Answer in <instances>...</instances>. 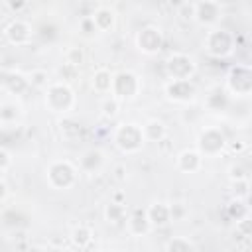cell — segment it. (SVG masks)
Returning <instances> with one entry per match:
<instances>
[{
    "mask_svg": "<svg viewBox=\"0 0 252 252\" xmlns=\"http://www.w3.org/2000/svg\"><path fill=\"white\" fill-rule=\"evenodd\" d=\"M136 47L146 53V55H156L161 51L163 47V33L161 28L158 26H144L138 33H136Z\"/></svg>",
    "mask_w": 252,
    "mask_h": 252,
    "instance_id": "9c48e42d",
    "label": "cell"
},
{
    "mask_svg": "<svg viewBox=\"0 0 252 252\" xmlns=\"http://www.w3.org/2000/svg\"><path fill=\"white\" fill-rule=\"evenodd\" d=\"M165 71L169 81H191L197 71V63L189 53L173 51L165 61Z\"/></svg>",
    "mask_w": 252,
    "mask_h": 252,
    "instance_id": "5b68a950",
    "label": "cell"
},
{
    "mask_svg": "<svg viewBox=\"0 0 252 252\" xmlns=\"http://www.w3.org/2000/svg\"><path fill=\"white\" fill-rule=\"evenodd\" d=\"M226 144L228 142H226V136L222 134V130L217 126H209L201 132L199 142H197V150L201 152L203 158H215L226 148Z\"/></svg>",
    "mask_w": 252,
    "mask_h": 252,
    "instance_id": "ba28073f",
    "label": "cell"
},
{
    "mask_svg": "<svg viewBox=\"0 0 252 252\" xmlns=\"http://www.w3.org/2000/svg\"><path fill=\"white\" fill-rule=\"evenodd\" d=\"M112 81H114V73H110L108 69H96L94 73H93V81H91V85H93V89L96 91V93H102V94H110L112 93Z\"/></svg>",
    "mask_w": 252,
    "mask_h": 252,
    "instance_id": "ffe728a7",
    "label": "cell"
},
{
    "mask_svg": "<svg viewBox=\"0 0 252 252\" xmlns=\"http://www.w3.org/2000/svg\"><path fill=\"white\" fill-rule=\"evenodd\" d=\"M102 165H104V154L100 150H94V148L87 150L79 159V169L85 173H91V175L98 173L102 169Z\"/></svg>",
    "mask_w": 252,
    "mask_h": 252,
    "instance_id": "2e32d148",
    "label": "cell"
},
{
    "mask_svg": "<svg viewBox=\"0 0 252 252\" xmlns=\"http://www.w3.org/2000/svg\"><path fill=\"white\" fill-rule=\"evenodd\" d=\"M89 16H91V20H93V24H94L98 33H108L116 26V12L106 4H98Z\"/></svg>",
    "mask_w": 252,
    "mask_h": 252,
    "instance_id": "4fadbf2b",
    "label": "cell"
},
{
    "mask_svg": "<svg viewBox=\"0 0 252 252\" xmlns=\"http://www.w3.org/2000/svg\"><path fill=\"white\" fill-rule=\"evenodd\" d=\"M228 215L234 219V222L240 220V219H244V217H248V207H246L244 199H236V197H234V199L228 203Z\"/></svg>",
    "mask_w": 252,
    "mask_h": 252,
    "instance_id": "484cf974",
    "label": "cell"
},
{
    "mask_svg": "<svg viewBox=\"0 0 252 252\" xmlns=\"http://www.w3.org/2000/svg\"><path fill=\"white\" fill-rule=\"evenodd\" d=\"M234 230H236L242 238H250V240H252V217L248 215V217H244V219L236 220Z\"/></svg>",
    "mask_w": 252,
    "mask_h": 252,
    "instance_id": "4dcf8cb0",
    "label": "cell"
},
{
    "mask_svg": "<svg viewBox=\"0 0 252 252\" xmlns=\"http://www.w3.org/2000/svg\"><path fill=\"white\" fill-rule=\"evenodd\" d=\"M83 61H85V53H83L81 47H67V49H65V63H67V65L79 67Z\"/></svg>",
    "mask_w": 252,
    "mask_h": 252,
    "instance_id": "83f0119b",
    "label": "cell"
},
{
    "mask_svg": "<svg viewBox=\"0 0 252 252\" xmlns=\"http://www.w3.org/2000/svg\"><path fill=\"white\" fill-rule=\"evenodd\" d=\"M142 130H144L146 142H161L167 134V126L159 118H150L146 124H142Z\"/></svg>",
    "mask_w": 252,
    "mask_h": 252,
    "instance_id": "d6986e66",
    "label": "cell"
},
{
    "mask_svg": "<svg viewBox=\"0 0 252 252\" xmlns=\"http://www.w3.org/2000/svg\"><path fill=\"white\" fill-rule=\"evenodd\" d=\"M45 181L51 189L69 191L77 183V167L69 159H55L45 169Z\"/></svg>",
    "mask_w": 252,
    "mask_h": 252,
    "instance_id": "3957f363",
    "label": "cell"
},
{
    "mask_svg": "<svg viewBox=\"0 0 252 252\" xmlns=\"http://www.w3.org/2000/svg\"><path fill=\"white\" fill-rule=\"evenodd\" d=\"M142 91V79L132 71H118L114 73L112 81V96L122 100H134Z\"/></svg>",
    "mask_w": 252,
    "mask_h": 252,
    "instance_id": "8992f818",
    "label": "cell"
},
{
    "mask_svg": "<svg viewBox=\"0 0 252 252\" xmlns=\"http://www.w3.org/2000/svg\"><path fill=\"white\" fill-rule=\"evenodd\" d=\"M104 219H106V222H110V224L126 222V219H128L126 205H124V203H114V201H110V203L104 207Z\"/></svg>",
    "mask_w": 252,
    "mask_h": 252,
    "instance_id": "44dd1931",
    "label": "cell"
},
{
    "mask_svg": "<svg viewBox=\"0 0 252 252\" xmlns=\"http://www.w3.org/2000/svg\"><path fill=\"white\" fill-rule=\"evenodd\" d=\"M163 93H165V96L169 100L185 104V102L195 98L197 89H195V85L191 81H167L165 87H163Z\"/></svg>",
    "mask_w": 252,
    "mask_h": 252,
    "instance_id": "7c38bea8",
    "label": "cell"
},
{
    "mask_svg": "<svg viewBox=\"0 0 252 252\" xmlns=\"http://www.w3.org/2000/svg\"><path fill=\"white\" fill-rule=\"evenodd\" d=\"M177 16L181 18V20H195V2H181V4H177Z\"/></svg>",
    "mask_w": 252,
    "mask_h": 252,
    "instance_id": "1f68e13d",
    "label": "cell"
},
{
    "mask_svg": "<svg viewBox=\"0 0 252 252\" xmlns=\"http://www.w3.org/2000/svg\"><path fill=\"white\" fill-rule=\"evenodd\" d=\"M187 205L183 201H173L169 203V215H171V222L173 220H183L187 217Z\"/></svg>",
    "mask_w": 252,
    "mask_h": 252,
    "instance_id": "f546056e",
    "label": "cell"
},
{
    "mask_svg": "<svg viewBox=\"0 0 252 252\" xmlns=\"http://www.w3.org/2000/svg\"><path fill=\"white\" fill-rule=\"evenodd\" d=\"M124 171H126V167H124V165H116V167H114V177H116L118 181H122V179L126 177V175H122Z\"/></svg>",
    "mask_w": 252,
    "mask_h": 252,
    "instance_id": "8d00e7d4",
    "label": "cell"
},
{
    "mask_svg": "<svg viewBox=\"0 0 252 252\" xmlns=\"http://www.w3.org/2000/svg\"><path fill=\"white\" fill-rule=\"evenodd\" d=\"M226 91L234 96L252 94V65H234L226 77Z\"/></svg>",
    "mask_w": 252,
    "mask_h": 252,
    "instance_id": "52a82bcc",
    "label": "cell"
},
{
    "mask_svg": "<svg viewBox=\"0 0 252 252\" xmlns=\"http://www.w3.org/2000/svg\"><path fill=\"white\" fill-rule=\"evenodd\" d=\"M228 173H230V179H232V181H242V179H248V177H246V171H244L240 165H236V163H232V165L228 167Z\"/></svg>",
    "mask_w": 252,
    "mask_h": 252,
    "instance_id": "836d02e7",
    "label": "cell"
},
{
    "mask_svg": "<svg viewBox=\"0 0 252 252\" xmlns=\"http://www.w3.org/2000/svg\"><path fill=\"white\" fill-rule=\"evenodd\" d=\"M22 116V104L14 98H4L0 104V122L4 128H8L10 124H16Z\"/></svg>",
    "mask_w": 252,
    "mask_h": 252,
    "instance_id": "ac0fdd59",
    "label": "cell"
},
{
    "mask_svg": "<svg viewBox=\"0 0 252 252\" xmlns=\"http://www.w3.org/2000/svg\"><path fill=\"white\" fill-rule=\"evenodd\" d=\"M59 81H63V83H73L75 79H79V67H73V65H67V63H63L61 67H59Z\"/></svg>",
    "mask_w": 252,
    "mask_h": 252,
    "instance_id": "f1b7e54d",
    "label": "cell"
},
{
    "mask_svg": "<svg viewBox=\"0 0 252 252\" xmlns=\"http://www.w3.org/2000/svg\"><path fill=\"white\" fill-rule=\"evenodd\" d=\"M71 242H73V246H77V248H87L89 244H91V240H93V230L89 228V226H85V224H79V226H75L73 230H71Z\"/></svg>",
    "mask_w": 252,
    "mask_h": 252,
    "instance_id": "603a6c76",
    "label": "cell"
},
{
    "mask_svg": "<svg viewBox=\"0 0 252 252\" xmlns=\"http://www.w3.org/2000/svg\"><path fill=\"white\" fill-rule=\"evenodd\" d=\"M220 14H222V6L219 2H213V0L195 2V22H199L201 26H207L209 30L219 26Z\"/></svg>",
    "mask_w": 252,
    "mask_h": 252,
    "instance_id": "8fae6325",
    "label": "cell"
},
{
    "mask_svg": "<svg viewBox=\"0 0 252 252\" xmlns=\"http://www.w3.org/2000/svg\"><path fill=\"white\" fill-rule=\"evenodd\" d=\"M234 43H236L234 35H232L226 28H220V26L211 28V30L205 33V39H203L205 51H207L211 57H217V59L228 57V55L234 51Z\"/></svg>",
    "mask_w": 252,
    "mask_h": 252,
    "instance_id": "277c9868",
    "label": "cell"
},
{
    "mask_svg": "<svg viewBox=\"0 0 252 252\" xmlns=\"http://www.w3.org/2000/svg\"><path fill=\"white\" fill-rule=\"evenodd\" d=\"M118 108H120V100H118V98H114L112 94H108V96H106V98L100 102L102 116H106V118L116 116V114H118Z\"/></svg>",
    "mask_w": 252,
    "mask_h": 252,
    "instance_id": "4316f807",
    "label": "cell"
},
{
    "mask_svg": "<svg viewBox=\"0 0 252 252\" xmlns=\"http://www.w3.org/2000/svg\"><path fill=\"white\" fill-rule=\"evenodd\" d=\"M165 252H195V246L187 236H173L165 242Z\"/></svg>",
    "mask_w": 252,
    "mask_h": 252,
    "instance_id": "cb8c5ba5",
    "label": "cell"
},
{
    "mask_svg": "<svg viewBox=\"0 0 252 252\" xmlns=\"http://www.w3.org/2000/svg\"><path fill=\"white\" fill-rule=\"evenodd\" d=\"M148 219L152 222V226H165L171 222V215H169V203L163 201H154L148 209Z\"/></svg>",
    "mask_w": 252,
    "mask_h": 252,
    "instance_id": "e0dca14e",
    "label": "cell"
},
{
    "mask_svg": "<svg viewBox=\"0 0 252 252\" xmlns=\"http://www.w3.org/2000/svg\"><path fill=\"white\" fill-rule=\"evenodd\" d=\"M28 83H30V87H33V89H43V91L51 85L49 75H47V71H43V69L32 71V73L28 75Z\"/></svg>",
    "mask_w": 252,
    "mask_h": 252,
    "instance_id": "d4e9b609",
    "label": "cell"
},
{
    "mask_svg": "<svg viewBox=\"0 0 252 252\" xmlns=\"http://www.w3.org/2000/svg\"><path fill=\"white\" fill-rule=\"evenodd\" d=\"M112 140H114V146L122 154H138L146 144L142 124H136V122L118 124L112 132Z\"/></svg>",
    "mask_w": 252,
    "mask_h": 252,
    "instance_id": "6da1fadb",
    "label": "cell"
},
{
    "mask_svg": "<svg viewBox=\"0 0 252 252\" xmlns=\"http://www.w3.org/2000/svg\"><path fill=\"white\" fill-rule=\"evenodd\" d=\"M126 228H128V232L132 236H144V234H148L154 226H152V222L148 219L146 209H134L128 215V219H126Z\"/></svg>",
    "mask_w": 252,
    "mask_h": 252,
    "instance_id": "9a60e30c",
    "label": "cell"
},
{
    "mask_svg": "<svg viewBox=\"0 0 252 252\" xmlns=\"http://www.w3.org/2000/svg\"><path fill=\"white\" fill-rule=\"evenodd\" d=\"M10 165H12V154H10V150L8 148H0V173H2V177H6Z\"/></svg>",
    "mask_w": 252,
    "mask_h": 252,
    "instance_id": "d6a6232c",
    "label": "cell"
},
{
    "mask_svg": "<svg viewBox=\"0 0 252 252\" xmlns=\"http://www.w3.org/2000/svg\"><path fill=\"white\" fill-rule=\"evenodd\" d=\"M45 106L51 110V112H57V114H67L75 108V93L71 89V85L63 83V81H53L47 89H45Z\"/></svg>",
    "mask_w": 252,
    "mask_h": 252,
    "instance_id": "7a4b0ae2",
    "label": "cell"
},
{
    "mask_svg": "<svg viewBox=\"0 0 252 252\" xmlns=\"http://www.w3.org/2000/svg\"><path fill=\"white\" fill-rule=\"evenodd\" d=\"M175 165L179 171L183 173H197L203 167V156L199 150L191 148V150H183L177 154L175 158Z\"/></svg>",
    "mask_w": 252,
    "mask_h": 252,
    "instance_id": "5bb4252c",
    "label": "cell"
},
{
    "mask_svg": "<svg viewBox=\"0 0 252 252\" xmlns=\"http://www.w3.org/2000/svg\"><path fill=\"white\" fill-rule=\"evenodd\" d=\"M0 187H2V195H0V201H2V203H6V199H8V193H10V189H8V183H6V177H2V181H0Z\"/></svg>",
    "mask_w": 252,
    "mask_h": 252,
    "instance_id": "d590c367",
    "label": "cell"
},
{
    "mask_svg": "<svg viewBox=\"0 0 252 252\" xmlns=\"http://www.w3.org/2000/svg\"><path fill=\"white\" fill-rule=\"evenodd\" d=\"M98 252H112V250H98Z\"/></svg>",
    "mask_w": 252,
    "mask_h": 252,
    "instance_id": "f35d334b",
    "label": "cell"
},
{
    "mask_svg": "<svg viewBox=\"0 0 252 252\" xmlns=\"http://www.w3.org/2000/svg\"><path fill=\"white\" fill-rule=\"evenodd\" d=\"M30 87V83H28V77H24V75H20V73H8L6 77H4V89H8L12 94H22L26 89Z\"/></svg>",
    "mask_w": 252,
    "mask_h": 252,
    "instance_id": "7402d4cb",
    "label": "cell"
},
{
    "mask_svg": "<svg viewBox=\"0 0 252 252\" xmlns=\"http://www.w3.org/2000/svg\"><path fill=\"white\" fill-rule=\"evenodd\" d=\"M8 6H10L12 10H22V8H26L28 4H26V2H18V4H16V2H8Z\"/></svg>",
    "mask_w": 252,
    "mask_h": 252,
    "instance_id": "74e56055",
    "label": "cell"
},
{
    "mask_svg": "<svg viewBox=\"0 0 252 252\" xmlns=\"http://www.w3.org/2000/svg\"><path fill=\"white\" fill-rule=\"evenodd\" d=\"M81 30H83V33H87V35L98 33L96 28H94V24H93V20H91V16H83V18H81Z\"/></svg>",
    "mask_w": 252,
    "mask_h": 252,
    "instance_id": "e575fe53",
    "label": "cell"
},
{
    "mask_svg": "<svg viewBox=\"0 0 252 252\" xmlns=\"http://www.w3.org/2000/svg\"><path fill=\"white\" fill-rule=\"evenodd\" d=\"M4 37L10 45H16V47L18 45H28L33 37V28L28 22L16 18L4 28Z\"/></svg>",
    "mask_w": 252,
    "mask_h": 252,
    "instance_id": "30bf717a",
    "label": "cell"
}]
</instances>
